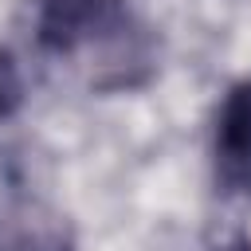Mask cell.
Segmentation results:
<instances>
[{
  "mask_svg": "<svg viewBox=\"0 0 251 251\" xmlns=\"http://www.w3.org/2000/svg\"><path fill=\"white\" fill-rule=\"evenodd\" d=\"M114 20V0H39V43L47 51H75Z\"/></svg>",
  "mask_w": 251,
  "mask_h": 251,
  "instance_id": "cell-2",
  "label": "cell"
},
{
  "mask_svg": "<svg viewBox=\"0 0 251 251\" xmlns=\"http://www.w3.org/2000/svg\"><path fill=\"white\" fill-rule=\"evenodd\" d=\"M4 251H35V247H27V243H16V247H4Z\"/></svg>",
  "mask_w": 251,
  "mask_h": 251,
  "instance_id": "cell-3",
  "label": "cell"
},
{
  "mask_svg": "<svg viewBox=\"0 0 251 251\" xmlns=\"http://www.w3.org/2000/svg\"><path fill=\"white\" fill-rule=\"evenodd\" d=\"M231 251H251V243H235V247H231Z\"/></svg>",
  "mask_w": 251,
  "mask_h": 251,
  "instance_id": "cell-4",
  "label": "cell"
},
{
  "mask_svg": "<svg viewBox=\"0 0 251 251\" xmlns=\"http://www.w3.org/2000/svg\"><path fill=\"white\" fill-rule=\"evenodd\" d=\"M212 169H216V184L227 196L251 192V78H239L216 110Z\"/></svg>",
  "mask_w": 251,
  "mask_h": 251,
  "instance_id": "cell-1",
  "label": "cell"
}]
</instances>
